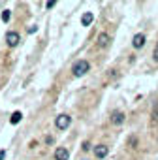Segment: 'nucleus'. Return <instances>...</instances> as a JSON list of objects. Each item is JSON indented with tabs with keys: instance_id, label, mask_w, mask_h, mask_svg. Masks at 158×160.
Segmentation results:
<instances>
[{
	"instance_id": "nucleus-11",
	"label": "nucleus",
	"mask_w": 158,
	"mask_h": 160,
	"mask_svg": "<svg viewBox=\"0 0 158 160\" xmlns=\"http://www.w3.org/2000/svg\"><path fill=\"white\" fill-rule=\"evenodd\" d=\"M21 117H23V115H21V111H15V113L12 115V119H10V121H12V124H17V122L21 121Z\"/></svg>"
},
{
	"instance_id": "nucleus-1",
	"label": "nucleus",
	"mask_w": 158,
	"mask_h": 160,
	"mask_svg": "<svg viewBox=\"0 0 158 160\" xmlns=\"http://www.w3.org/2000/svg\"><path fill=\"white\" fill-rule=\"evenodd\" d=\"M89 70H91V64H89L87 60H77V62L72 66V73H73L75 77H81V75H85Z\"/></svg>"
},
{
	"instance_id": "nucleus-14",
	"label": "nucleus",
	"mask_w": 158,
	"mask_h": 160,
	"mask_svg": "<svg viewBox=\"0 0 158 160\" xmlns=\"http://www.w3.org/2000/svg\"><path fill=\"white\" fill-rule=\"evenodd\" d=\"M55 4H57V2H55V0H49V2H45V8H47V10H51V8H53Z\"/></svg>"
},
{
	"instance_id": "nucleus-16",
	"label": "nucleus",
	"mask_w": 158,
	"mask_h": 160,
	"mask_svg": "<svg viewBox=\"0 0 158 160\" xmlns=\"http://www.w3.org/2000/svg\"><path fill=\"white\" fill-rule=\"evenodd\" d=\"M4 156H6V152H4V151H0V160H4Z\"/></svg>"
},
{
	"instance_id": "nucleus-12",
	"label": "nucleus",
	"mask_w": 158,
	"mask_h": 160,
	"mask_svg": "<svg viewBox=\"0 0 158 160\" xmlns=\"http://www.w3.org/2000/svg\"><path fill=\"white\" fill-rule=\"evenodd\" d=\"M10 17H12V12H10V10H4V12H2V21H4V23H8V21H10Z\"/></svg>"
},
{
	"instance_id": "nucleus-8",
	"label": "nucleus",
	"mask_w": 158,
	"mask_h": 160,
	"mask_svg": "<svg viewBox=\"0 0 158 160\" xmlns=\"http://www.w3.org/2000/svg\"><path fill=\"white\" fill-rule=\"evenodd\" d=\"M111 122L113 124H122L124 122V113L122 111H113L111 113Z\"/></svg>"
},
{
	"instance_id": "nucleus-4",
	"label": "nucleus",
	"mask_w": 158,
	"mask_h": 160,
	"mask_svg": "<svg viewBox=\"0 0 158 160\" xmlns=\"http://www.w3.org/2000/svg\"><path fill=\"white\" fill-rule=\"evenodd\" d=\"M96 43H98V47H100V49H106V47L111 43V36H109L107 32H102V34L98 36V42H96Z\"/></svg>"
},
{
	"instance_id": "nucleus-5",
	"label": "nucleus",
	"mask_w": 158,
	"mask_h": 160,
	"mask_svg": "<svg viewBox=\"0 0 158 160\" xmlns=\"http://www.w3.org/2000/svg\"><path fill=\"white\" fill-rule=\"evenodd\" d=\"M145 42H147L145 34H136V36H134V40H132V45H134L136 49H141V47L145 45Z\"/></svg>"
},
{
	"instance_id": "nucleus-9",
	"label": "nucleus",
	"mask_w": 158,
	"mask_h": 160,
	"mask_svg": "<svg viewBox=\"0 0 158 160\" xmlns=\"http://www.w3.org/2000/svg\"><path fill=\"white\" fill-rule=\"evenodd\" d=\"M92 21H94V15H92L91 12L83 13V17H81V25H83V27H89V25H91Z\"/></svg>"
},
{
	"instance_id": "nucleus-7",
	"label": "nucleus",
	"mask_w": 158,
	"mask_h": 160,
	"mask_svg": "<svg viewBox=\"0 0 158 160\" xmlns=\"http://www.w3.org/2000/svg\"><path fill=\"white\" fill-rule=\"evenodd\" d=\"M107 152H109V149H107L106 145H96V147H94V154H96V158H106Z\"/></svg>"
},
{
	"instance_id": "nucleus-15",
	"label": "nucleus",
	"mask_w": 158,
	"mask_h": 160,
	"mask_svg": "<svg viewBox=\"0 0 158 160\" xmlns=\"http://www.w3.org/2000/svg\"><path fill=\"white\" fill-rule=\"evenodd\" d=\"M81 149H83V151H89V149H91V143H89V141H85V143H83V147H81Z\"/></svg>"
},
{
	"instance_id": "nucleus-2",
	"label": "nucleus",
	"mask_w": 158,
	"mask_h": 160,
	"mask_svg": "<svg viewBox=\"0 0 158 160\" xmlns=\"http://www.w3.org/2000/svg\"><path fill=\"white\" fill-rule=\"evenodd\" d=\"M70 122H72V117H70V115H64V113L55 119V124H57L58 130H66V128L70 126Z\"/></svg>"
},
{
	"instance_id": "nucleus-6",
	"label": "nucleus",
	"mask_w": 158,
	"mask_h": 160,
	"mask_svg": "<svg viewBox=\"0 0 158 160\" xmlns=\"http://www.w3.org/2000/svg\"><path fill=\"white\" fill-rule=\"evenodd\" d=\"M68 158H70V152L66 147H58L55 151V160H68Z\"/></svg>"
},
{
	"instance_id": "nucleus-3",
	"label": "nucleus",
	"mask_w": 158,
	"mask_h": 160,
	"mask_svg": "<svg viewBox=\"0 0 158 160\" xmlns=\"http://www.w3.org/2000/svg\"><path fill=\"white\" fill-rule=\"evenodd\" d=\"M19 42H21V36H19L17 32H13V30L6 32V43H8L10 47H17V45H19Z\"/></svg>"
},
{
	"instance_id": "nucleus-10",
	"label": "nucleus",
	"mask_w": 158,
	"mask_h": 160,
	"mask_svg": "<svg viewBox=\"0 0 158 160\" xmlns=\"http://www.w3.org/2000/svg\"><path fill=\"white\" fill-rule=\"evenodd\" d=\"M151 121H152V124H156V122H158V102H154V106H152V113H151Z\"/></svg>"
},
{
	"instance_id": "nucleus-13",
	"label": "nucleus",
	"mask_w": 158,
	"mask_h": 160,
	"mask_svg": "<svg viewBox=\"0 0 158 160\" xmlns=\"http://www.w3.org/2000/svg\"><path fill=\"white\" fill-rule=\"evenodd\" d=\"M152 60H154V62H158V43H156V47H154V53H152Z\"/></svg>"
}]
</instances>
